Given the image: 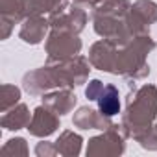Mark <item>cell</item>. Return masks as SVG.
<instances>
[{"mask_svg": "<svg viewBox=\"0 0 157 157\" xmlns=\"http://www.w3.org/2000/svg\"><path fill=\"white\" fill-rule=\"evenodd\" d=\"M115 128V126H113ZM109 128L105 135L96 137L89 142L87 153L91 155H113V153H122L124 151V140L115 133V129Z\"/></svg>", "mask_w": 157, "mask_h": 157, "instance_id": "6da1fadb", "label": "cell"}, {"mask_svg": "<svg viewBox=\"0 0 157 157\" xmlns=\"http://www.w3.org/2000/svg\"><path fill=\"white\" fill-rule=\"evenodd\" d=\"M57 124H59V120L54 113L46 111L44 107H39V109H35V115H33L32 122L28 124V129L35 137H46L56 131Z\"/></svg>", "mask_w": 157, "mask_h": 157, "instance_id": "7a4b0ae2", "label": "cell"}, {"mask_svg": "<svg viewBox=\"0 0 157 157\" xmlns=\"http://www.w3.org/2000/svg\"><path fill=\"white\" fill-rule=\"evenodd\" d=\"M74 124H78L83 129H89V128H98V129H109L113 128V124L105 118V115L98 117L96 111L93 109H87V107H82L78 111V115L74 117Z\"/></svg>", "mask_w": 157, "mask_h": 157, "instance_id": "3957f363", "label": "cell"}, {"mask_svg": "<svg viewBox=\"0 0 157 157\" xmlns=\"http://www.w3.org/2000/svg\"><path fill=\"white\" fill-rule=\"evenodd\" d=\"M98 105H100V111L102 115L105 117H113L118 113L120 109V102H118V91L113 87V85H105L98 96Z\"/></svg>", "mask_w": 157, "mask_h": 157, "instance_id": "277c9868", "label": "cell"}, {"mask_svg": "<svg viewBox=\"0 0 157 157\" xmlns=\"http://www.w3.org/2000/svg\"><path fill=\"white\" fill-rule=\"evenodd\" d=\"M44 104H46L48 107H52L54 113L63 115V113H67V111L76 104V96H72L70 93L63 91V93H56V94L46 96V98H44Z\"/></svg>", "mask_w": 157, "mask_h": 157, "instance_id": "5b68a950", "label": "cell"}, {"mask_svg": "<svg viewBox=\"0 0 157 157\" xmlns=\"http://www.w3.org/2000/svg\"><path fill=\"white\" fill-rule=\"evenodd\" d=\"M30 124V113L24 105H19L11 113H6L2 117V126L6 129H21Z\"/></svg>", "mask_w": 157, "mask_h": 157, "instance_id": "8992f818", "label": "cell"}, {"mask_svg": "<svg viewBox=\"0 0 157 157\" xmlns=\"http://www.w3.org/2000/svg\"><path fill=\"white\" fill-rule=\"evenodd\" d=\"M80 148H82V137L72 131H65L56 144L57 153H63V155H78Z\"/></svg>", "mask_w": 157, "mask_h": 157, "instance_id": "52a82bcc", "label": "cell"}, {"mask_svg": "<svg viewBox=\"0 0 157 157\" xmlns=\"http://www.w3.org/2000/svg\"><path fill=\"white\" fill-rule=\"evenodd\" d=\"M44 30H46V22H44L43 19H32V21H28V22L22 26L21 37H22L26 43L35 44V43H39V41H41V37H43Z\"/></svg>", "mask_w": 157, "mask_h": 157, "instance_id": "ba28073f", "label": "cell"}, {"mask_svg": "<svg viewBox=\"0 0 157 157\" xmlns=\"http://www.w3.org/2000/svg\"><path fill=\"white\" fill-rule=\"evenodd\" d=\"M2 151L4 153H22V155H26L28 146H26L24 139H11V140H8V144L2 146Z\"/></svg>", "mask_w": 157, "mask_h": 157, "instance_id": "9c48e42d", "label": "cell"}, {"mask_svg": "<svg viewBox=\"0 0 157 157\" xmlns=\"http://www.w3.org/2000/svg\"><path fill=\"white\" fill-rule=\"evenodd\" d=\"M2 93H4V100H2V111H8V107L19 100L21 93H19V89H17V87H10V85H4V87H2Z\"/></svg>", "mask_w": 157, "mask_h": 157, "instance_id": "30bf717a", "label": "cell"}, {"mask_svg": "<svg viewBox=\"0 0 157 157\" xmlns=\"http://www.w3.org/2000/svg\"><path fill=\"white\" fill-rule=\"evenodd\" d=\"M102 89H104V85H102V82H98V80H94V82H91V85L87 87V98L89 100H98V96H100V93H102Z\"/></svg>", "mask_w": 157, "mask_h": 157, "instance_id": "8fae6325", "label": "cell"}, {"mask_svg": "<svg viewBox=\"0 0 157 157\" xmlns=\"http://www.w3.org/2000/svg\"><path fill=\"white\" fill-rule=\"evenodd\" d=\"M35 153L37 155H54V153H57V150H56V146H50V142H39L37 144V148H35Z\"/></svg>", "mask_w": 157, "mask_h": 157, "instance_id": "7c38bea8", "label": "cell"}]
</instances>
